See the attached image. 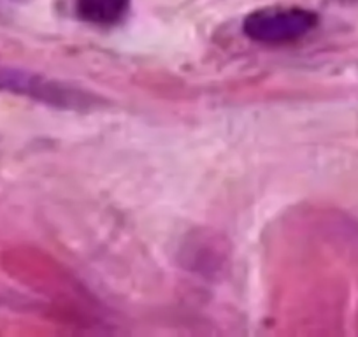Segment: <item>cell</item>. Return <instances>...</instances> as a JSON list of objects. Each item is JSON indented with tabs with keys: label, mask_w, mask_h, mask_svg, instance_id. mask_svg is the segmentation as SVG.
Masks as SVG:
<instances>
[{
	"label": "cell",
	"mask_w": 358,
	"mask_h": 337,
	"mask_svg": "<svg viewBox=\"0 0 358 337\" xmlns=\"http://www.w3.org/2000/svg\"><path fill=\"white\" fill-rule=\"evenodd\" d=\"M130 0H76V15L97 27H111L129 13Z\"/></svg>",
	"instance_id": "3957f363"
},
{
	"label": "cell",
	"mask_w": 358,
	"mask_h": 337,
	"mask_svg": "<svg viewBox=\"0 0 358 337\" xmlns=\"http://www.w3.org/2000/svg\"><path fill=\"white\" fill-rule=\"evenodd\" d=\"M318 15L302 8H265L244 18L243 32L260 44H288L302 39L318 27Z\"/></svg>",
	"instance_id": "6da1fadb"
},
{
	"label": "cell",
	"mask_w": 358,
	"mask_h": 337,
	"mask_svg": "<svg viewBox=\"0 0 358 337\" xmlns=\"http://www.w3.org/2000/svg\"><path fill=\"white\" fill-rule=\"evenodd\" d=\"M0 92L22 95L62 109H86L95 104L94 95L69 87L65 83L53 81L23 69L2 67V65H0Z\"/></svg>",
	"instance_id": "7a4b0ae2"
}]
</instances>
